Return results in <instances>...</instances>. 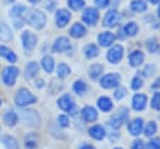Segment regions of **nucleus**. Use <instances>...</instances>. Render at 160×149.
I'll list each match as a JSON object with an SVG mask.
<instances>
[{
	"label": "nucleus",
	"instance_id": "79ce46f5",
	"mask_svg": "<svg viewBox=\"0 0 160 149\" xmlns=\"http://www.w3.org/2000/svg\"><path fill=\"white\" fill-rule=\"evenodd\" d=\"M58 121H59V125L60 126H62V128H66V126H69V118L66 116V115H59L58 116Z\"/></svg>",
	"mask_w": 160,
	"mask_h": 149
},
{
	"label": "nucleus",
	"instance_id": "f704fd0d",
	"mask_svg": "<svg viewBox=\"0 0 160 149\" xmlns=\"http://www.w3.org/2000/svg\"><path fill=\"white\" fill-rule=\"evenodd\" d=\"M124 30H125V34L126 35L132 36V35H135L138 33V25L135 23H128L126 26L124 28Z\"/></svg>",
	"mask_w": 160,
	"mask_h": 149
},
{
	"label": "nucleus",
	"instance_id": "f257e3e1",
	"mask_svg": "<svg viewBox=\"0 0 160 149\" xmlns=\"http://www.w3.org/2000/svg\"><path fill=\"white\" fill-rule=\"evenodd\" d=\"M25 20L35 29H42L45 26V23H46V16L42 11L38 10V9H30V10H26V14H25Z\"/></svg>",
	"mask_w": 160,
	"mask_h": 149
},
{
	"label": "nucleus",
	"instance_id": "37998d69",
	"mask_svg": "<svg viewBox=\"0 0 160 149\" xmlns=\"http://www.w3.org/2000/svg\"><path fill=\"white\" fill-rule=\"evenodd\" d=\"M148 149H160V139L156 138V139L150 140L148 144Z\"/></svg>",
	"mask_w": 160,
	"mask_h": 149
},
{
	"label": "nucleus",
	"instance_id": "4be33fe9",
	"mask_svg": "<svg viewBox=\"0 0 160 149\" xmlns=\"http://www.w3.org/2000/svg\"><path fill=\"white\" fill-rule=\"evenodd\" d=\"M142 61H144V54L141 51H139V50L132 51L130 54V56H129V63H130L131 66H138Z\"/></svg>",
	"mask_w": 160,
	"mask_h": 149
},
{
	"label": "nucleus",
	"instance_id": "864d4df0",
	"mask_svg": "<svg viewBox=\"0 0 160 149\" xmlns=\"http://www.w3.org/2000/svg\"><path fill=\"white\" fill-rule=\"evenodd\" d=\"M115 149H122V148H115Z\"/></svg>",
	"mask_w": 160,
	"mask_h": 149
},
{
	"label": "nucleus",
	"instance_id": "c85d7f7f",
	"mask_svg": "<svg viewBox=\"0 0 160 149\" xmlns=\"http://www.w3.org/2000/svg\"><path fill=\"white\" fill-rule=\"evenodd\" d=\"M2 143L4 145L8 148V149H18L19 148V144H18V140L11 136V135H5L2 138Z\"/></svg>",
	"mask_w": 160,
	"mask_h": 149
},
{
	"label": "nucleus",
	"instance_id": "09e8293b",
	"mask_svg": "<svg viewBox=\"0 0 160 149\" xmlns=\"http://www.w3.org/2000/svg\"><path fill=\"white\" fill-rule=\"evenodd\" d=\"M80 149H96V148H94V146L90 145V144H82V145L80 146Z\"/></svg>",
	"mask_w": 160,
	"mask_h": 149
},
{
	"label": "nucleus",
	"instance_id": "72a5a7b5",
	"mask_svg": "<svg viewBox=\"0 0 160 149\" xmlns=\"http://www.w3.org/2000/svg\"><path fill=\"white\" fill-rule=\"evenodd\" d=\"M146 48H148L149 51H151V53H158V51L160 50V45H159V43L156 41V39H150V40H148Z\"/></svg>",
	"mask_w": 160,
	"mask_h": 149
},
{
	"label": "nucleus",
	"instance_id": "9b49d317",
	"mask_svg": "<svg viewBox=\"0 0 160 149\" xmlns=\"http://www.w3.org/2000/svg\"><path fill=\"white\" fill-rule=\"evenodd\" d=\"M68 49H70V41L68 38L65 36H61V38H58L54 43V46H52V50L56 51V53H62V51H66Z\"/></svg>",
	"mask_w": 160,
	"mask_h": 149
},
{
	"label": "nucleus",
	"instance_id": "7c9ffc66",
	"mask_svg": "<svg viewBox=\"0 0 160 149\" xmlns=\"http://www.w3.org/2000/svg\"><path fill=\"white\" fill-rule=\"evenodd\" d=\"M130 6L136 13H141V11H145L146 10V3H144L142 0H132Z\"/></svg>",
	"mask_w": 160,
	"mask_h": 149
},
{
	"label": "nucleus",
	"instance_id": "6e6552de",
	"mask_svg": "<svg viewBox=\"0 0 160 149\" xmlns=\"http://www.w3.org/2000/svg\"><path fill=\"white\" fill-rule=\"evenodd\" d=\"M122 54H124V49H122V46H121V45H115V46H112V48L108 51V54H106V59H108L110 63L116 64L118 61L121 60Z\"/></svg>",
	"mask_w": 160,
	"mask_h": 149
},
{
	"label": "nucleus",
	"instance_id": "3c124183",
	"mask_svg": "<svg viewBox=\"0 0 160 149\" xmlns=\"http://www.w3.org/2000/svg\"><path fill=\"white\" fill-rule=\"evenodd\" d=\"M150 3H152V4H156V3H159V0H149Z\"/></svg>",
	"mask_w": 160,
	"mask_h": 149
},
{
	"label": "nucleus",
	"instance_id": "ea45409f",
	"mask_svg": "<svg viewBox=\"0 0 160 149\" xmlns=\"http://www.w3.org/2000/svg\"><path fill=\"white\" fill-rule=\"evenodd\" d=\"M25 148L26 149H35L36 148V140L30 138V136H26V139H25Z\"/></svg>",
	"mask_w": 160,
	"mask_h": 149
},
{
	"label": "nucleus",
	"instance_id": "9d476101",
	"mask_svg": "<svg viewBox=\"0 0 160 149\" xmlns=\"http://www.w3.org/2000/svg\"><path fill=\"white\" fill-rule=\"evenodd\" d=\"M99 19V13L96 9L94 8H88L84 14H82V20L88 24V25H94Z\"/></svg>",
	"mask_w": 160,
	"mask_h": 149
},
{
	"label": "nucleus",
	"instance_id": "49530a36",
	"mask_svg": "<svg viewBox=\"0 0 160 149\" xmlns=\"http://www.w3.org/2000/svg\"><path fill=\"white\" fill-rule=\"evenodd\" d=\"M95 4L98 8H105L109 5V0H95Z\"/></svg>",
	"mask_w": 160,
	"mask_h": 149
},
{
	"label": "nucleus",
	"instance_id": "e433bc0d",
	"mask_svg": "<svg viewBox=\"0 0 160 149\" xmlns=\"http://www.w3.org/2000/svg\"><path fill=\"white\" fill-rule=\"evenodd\" d=\"M68 5L72 10H79L81 8H84L85 3H84V0H68Z\"/></svg>",
	"mask_w": 160,
	"mask_h": 149
},
{
	"label": "nucleus",
	"instance_id": "20e7f679",
	"mask_svg": "<svg viewBox=\"0 0 160 149\" xmlns=\"http://www.w3.org/2000/svg\"><path fill=\"white\" fill-rule=\"evenodd\" d=\"M129 118V110L126 108H120L110 119V125L114 128V129H118L120 128L124 123H126Z\"/></svg>",
	"mask_w": 160,
	"mask_h": 149
},
{
	"label": "nucleus",
	"instance_id": "4c0bfd02",
	"mask_svg": "<svg viewBox=\"0 0 160 149\" xmlns=\"http://www.w3.org/2000/svg\"><path fill=\"white\" fill-rule=\"evenodd\" d=\"M151 106L156 110H160V93H155L151 99Z\"/></svg>",
	"mask_w": 160,
	"mask_h": 149
},
{
	"label": "nucleus",
	"instance_id": "603ef678",
	"mask_svg": "<svg viewBox=\"0 0 160 149\" xmlns=\"http://www.w3.org/2000/svg\"><path fill=\"white\" fill-rule=\"evenodd\" d=\"M158 15L160 16V6H159V9H158Z\"/></svg>",
	"mask_w": 160,
	"mask_h": 149
},
{
	"label": "nucleus",
	"instance_id": "f3484780",
	"mask_svg": "<svg viewBox=\"0 0 160 149\" xmlns=\"http://www.w3.org/2000/svg\"><path fill=\"white\" fill-rule=\"evenodd\" d=\"M146 106V96L144 94H136L132 98V108L135 110H142Z\"/></svg>",
	"mask_w": 160,
	"mask_h": 149
},
{
	"label": "nucleus",
	"instance_id": "39448f33",
	"mask_svg": "<svg viewBox=\"0 0 160 149\" xmlns=\"http://www.w3.org/2000/svg\"><path fill=\"white\" fill-rule=\"evenodd\" d=\"M18 75H19V69L16 66H6L1 73V78H2L4 84L9 85V86H12L15 84Z\"/></svg>",
	"mask_w": 160,
	"mask_h": 149
},
{
	"label": "nucleus",
	"instance_id": "c756f323",
	"mask_svg": "<svg viewBox=\"0 0 160 149\" xmlns=\"http://www.w3.org/2000/svg\"><path fill=\"white\" fill-rule=\"evenodd\" d=\"M101 73H102V65H100V64H94V65H91L90 69H89V75H90V78L94 79V80H96V79L100 76Z\"/></svg>",
	"mask_w": 160,
	"mask_h": 149
},
{
	"label": "nucleus",
	"instance_id": "8fccbe9b",
	"mask_svg": "<svg viewBox=\"0 0 160 149\" xmlns=\"http://www.w3.org/2000/svg\"><path fill=\"white\" fill-rule=\"evenodd\" d=\"M158 86H160V79H158L155 81V84H152V88H158Z\"/></svg>",
	"mask_w": 160,
	"mask_h": 149
},
{
	"label": "nucleus",
	"instance_id": "473e14b6",
	"mask_svg": "<svg viewBox=\"0 0 160 149\" xmlns=\"http://www.w3.org/2000/svg\"><path fill=\"white\" fill-rule=\"evenodd\" d=\"M72 89L76 94H84L85 90H86V84L82 80H76L72 85Z\"/></svg>",
	"mask_w": 160,
	"mask_h": 149
},
{
	"label": "nucleus",
	"instance_id": "dca6fc26",
	"mask_svg": "<svg viewBox=\"0 0 160 149\" xmlns=\"http://www.w3.org/2000/svg\"><path fill=\"white\" fill-rule=\"evenodd\" d=\"M142 123H144V120H142L141 118L134 119V120H132L131 123H129V125H128L129 131H130L132 135H139V134L141 133V130H142Z\"/></svg>",
	"mask_w": 160,
	"mask_h": 149
},
{
	"label": "nucleus",
	"instance_id": "4468645a",
	"mask_svg": "<svg viewBox=\"0 0 160 149\" xmlns=\"http://www.w3.org/2000/svg\"><path fill=\"white\" fill-rule=\"evenodd\" d=\"M114 40H115V35L110 31H104L98 36V41L101 46H109L114 43Z\"/></svg>",
	"mask_w": 160,
	"mask_h": 149
},
{
	"label": "nucleus",
	"instance_id": "cd10ccee",
	"mask_svg": "<svg viewBox=\"0 0 160 149\" xmlns=\"http://www.w3.org/2000/svg\"><path fill=\"white\" fill-rule=\"evenodd\" d=\"M84 54H85V56H86L88 59H92V58H95V56L99 54V49H98L96 45H94V44H89V45L85 46V49H84Z\"/></svg>",
	"mask_w": 160,
	"mask_h": 149
},
{
	"label": "nucleus",
	"instance_id": "5fc2aeb1",
	"mask_svg": "<svg viewBox=\"0 0 160 149\" xmlns=\"http://www.w3.org/2000/svg\"><path fill=\"white\" fill-rule=\"evenodd\" d=\"M0 105H1V100H0Z\"/></svg>",
	"mask_w": 160,
	"mask_h": 149
},
{
	"label": "nucleus",
	"instance_id": "a19ab883",
	"mask_svg": "<svg viewBox=\"0 0 160 149\" xmlns=\"http://www.w3.org/2000/svg\"><path fill=\"white\" fill-rule=\"evenodd\" d=\"M115 99H118V100H120V99H122L125 95H126V89L125 88H122V86H119L118 89H116V91H115Z\"/></svg>",
	"mask_w": 160,
	"mask_h": 149
},
{
	"label": "nucleus",
	"instance_id": "7ed1b4c3",
	"mask_svg": "<svg viewBox=\"0 0 160 149\" xmlns=\"http://www.w3.org/2000/svg\"><path fill=\"white\" fill-rule=\"evenodd\" d=\"M20 119L22 120L24 124L30 125V126H35L40 123V116L35 110L31 109H25L22 111H20Z\"/></svg>",
	"mask_w": 160,
	"mask_h": 149
},
{
	"label": "nucleus",
	"instance_id": "aec40b11",
	"mask_svg": "<svg viewBox=\"0 0 160 149\" xmlns=\"http://www.w3.org/2000/svg\"><path fill=\"white\" fill-rule=\"evenodd\" d=\"M0 55H1L4 59H6L9 63H15V61H16V55H15V53H14L11 49H9L8 46L0 45Z\"/></svg>",
	"mask_w": 160,
	"mask_h": 149
},
{
	"label": "nucleus",
	"instance_id": "f03ea898",
	"mask_svg": "<svg viewBox=\"0 0 160 149\" xmlns=\"http://www.w3.org/2000/svg\"><path fill=\"white\" fill-rule=\"evenodd\" d=\"M36 101V96L29 91L26 88H20L18 91H16V95H15V104L20 108H24L26 105H30V104H34Z\"/></svg>",
	"mask_w": 160,
	"mask_h": 149
},
{
	"label": "nucleus",
	"instance_id": "c03bdc74",
	"mask_svg": "<svg viewBox=\"0 0 160 149\" xmlns=\"http://www.w3.org/2000/svg\"><path fill=\"white\" fill-rule=\"evenodd\" d=\"M144 148L145 146H144V143L141 140H135L131 145V149H144Z\"/></svg>",
	"mask_w": 160,
	"mask_h": 149
},
{
	"label": "nucleus",
	"instance_id": "bb28decb",
	"mask_svg": "<svg viewBox=\"0 0 160 149\" xmlns=\"http://www.w3.org/2000/svg\"><path fill=\"white\" fill-rule=\"evenodd\" d=\"M41 65L46 73H51L54 70V59L50 55H45L41 60Z\"/></svg>",
	"mask_w": 160,
	"mask_h": 149
},
{
	"label": "nucleus",
	"instance_id": "5701e85b",
	"mask_svg": "<svg viewBox=\"0 0 160 149\" xmlns=\"http://www.w3.org/2000/svg\"><path fill=\"white\" fill-rule=\"evenodd\" d=\"M86 34V29L84 28V25H81L80 23H76L71 26L70 29V35L72 38H82Z\"/></svg>",
	"mask_w": 160,
	"mask_h": 149
},
{
	"label": "nucleus",
	"instance_id": "0eeeda50",
	"mask_svg": "<svg viewBox=\"0 0 160 149\" xmlns=\"http://www.w3.org/2000/svg\"><path fill=\"white\" fill-rule=\"evenodd\" d=\"M21 41L24 49L26 51H31L36 45V36L30 31H24L21 35Z\"/></svg>",
	"mask_w": 160,
	"mask_h": 149
},
{
	"label": "nucleus",
	"instance_id": "a878e982",
	"mask_svg": "<svg viewBox=\"0 0 160 149\" xmlns=\"http://www.w3.org/2000/svg\"><path fill=\"white\" fill-rule=\"evenodd\" d=\"M98 106L102 110V111H110L112 109V103L109 98L106 96H101L98 99Z\"/></svg>",
	"mask_w": 160,
	"mask_h": 149
},
{
	"label": "nucleus",
	"instance_id": "58836bf2",
	"mask_svg": "<svg viewBox=\"0 0 160 149\" xmlns=\"http://www.w3.org/2000/svg\"><path fill=\"white\" fill-rule=\"evenodd\" d=\"M141 86H142V80H141L139 76H135V78L132 79V81H131V88H132L134 90H139Z\"/></svg>",
	"mask_w": 160,
	"mask_h": 149
},
{
	"label": "nucleus",
	"instance_id": "b1692460",
	"mask_svg": "<svg viewBox=\"0 0 160 149\" xmlns=\"http://www.w3.org/2000/svg\"><path fill=\"white\" fill-rule=\"evenodd\" d=\"M2 120H4V123H5L8 126H14V125L16 124V121H18V114H16L15 111H12V110H8V111L4 114Z\"/></svg>",
	"mask_w": 160,
	"mask_h": 149
},
{
	"label": "nucleus",
	"instance_id": "1a4fd4ad",
	"mask_svg": "<svg viewBox=\"0 0 160 149\" xmlns=\"http://www.w3.org/2000/svg\"><path fill=\"white\" fill-rule=\"evenodd\" d=\"M58 105H59V108H60L61 110L70 113V111H72V109H74V106H75V103H74V99H72L71 95L65 94V95H62V96L58 100Z\"/></svg>",
	"mask_w": 160,
	"mask_h": 149
},
{
	"label": "nucleus",
	"instance_id": "423d86ee",
	"mask_svg": "<svg viewBox=\"0 0 160 149\" xmlns=\"http://www.w3.org/2000/svg\"><path fill=\"white\" fill-rule=\"evenodd\" d=\"M119 81H120V75L115 74V73H110V74H106L105 76L101 78L100 85L102 88H105V89H111V88L118 86Z\"/></svg>",
	"mask_w": 160,
	"mask_h": 149
},
{
	"label": "nucleus",
	"instance_id": "6ab92c4d",
	"mask_svg": "<svg viewBox=\"0 0 160 149\" xmlns=\"http://www.w3.org/2000/svg\"><path fill=\"white\" fill-rule=\"evenodd\" d=\"M89 135L96 140H101L105 136V130L101 125H94L89 129Z\"/></svg>",
	"mask_w": 160,
	"mask_h": 149
},
{
	"label": "nucleus",
	"instance_id": "393cba45",
	"mask_svg": "<svg viewBox=\"0 0 160 149\" xmlns=\"http://www.w3.org/2000/svg\"><path fill=\"white\" fill-rule=\"evenodd\" d=\"M26 14V8L25 5L22 4H19V5H15L11 10H10V15L11 18L14 19H22V15Z\"/></svg>",
	"mask_w": 160,
	"mask_h": 149
},
{
	"label": "nucleus",
	"instance_id": "2f4dec72",
	"mask_svg": "<svg viewBox=\"0 0 160 149\" xmlns=\"http://www.w3.org/2000/svg\"><path fill=\"white\" fill-rule=\"evenodd\" d=\"M56 71H58V76H59V78H66V76L70 74V68H69L66 64L62 63V64H59Z\"/></svg>",
	"mask_w": 160,
	"mask_h": 149
},
{
	"label": "nucleus",
	"instance_id": "412c9836",
	"mask_svg": "<svg viewBox=\"0 0 160 149\" xmlns=\"http://www.w3.org/2000/svg\"><path fill=\"white\" fill-rule=\"evenodd\" d=\"M11 39H12V33H11L10 28L5 23L0 21V40L1 41H9Z\"/></svg>",
	"mask_w": 160,
	"mask_h": 149
},
{
	"label": "nucleus",
	"instance_id": "ddd939ff",
	"mask_svg": "<svg viewBox=\"0 0 160 149\" xmlns=\"http://www.w3.org/2000/svg\"><path fill=\"white\" fill-rule=\"evenodd\" d=\"M118 21H119V14H118V11H115V10H110V11L106 13L102 24H104V26L112 28V26H115V25L118 24Z\"/></svg>",
	"mask_w": 160,
	"mask_h": 149
},
{
	"label": "nucleus",
	"instance_id": "f8f14e48",
	"mask_svg": "<svg viewBox=\"0 0 160 149\" xmlns=\"http://www.w3.org/2000/svg\"><path fill=\"white\" fill-rule=\"evenodd\" d=\"M70 18H71V15H70V13L68 10H65V9L58 10L56 11V25L59 28H64L69 23Z\"/></svg>",
	"mask_w": 160,
	"mask_h": 149
},
{
	"label": "nucleus",
	"instance_id": "c9c22d12",
	"mask_svg": "<svg viewBox=\"0 0 160 149\" xmlns=\"http://www.w3.org/2000/svg\"><path fill=\"white\" fill-rule=\"evenodd\" d=\"M156 133V124L155 121H149L145 126V135L146 136H151Z\"/></svg>",
	"mask_w": 160,
	"mask_h": 149
},
{
	"label": "nucleus",
	"instance_id": "a211bd4d",
	"mask_svg": "<svg viewBox=\"0 0 160 149\" xmlns=\"http://www.w3.org/2000/svg\"><path fill=\"white\" fill-rule=\"evenodd\" d=\"M39 73V65L35 61H30L26 68H25V78L26 79H32L34 76H36Z\"/></svg>",
	"mask_w": 160,
	"mask_h": 149
},
{
	"label": "nucleus",
	"instance_id": "2eb2a0df",
	"mask_svg": "<svg viewBox=\"0 0 160 149\" xmlns=\"http://www.w3.org/2000/svg\"><path fill=\"white\" fill-rule=\"evenodd\" d=\"M81 115H82V119L85 121H95L96 118H98V111L92 108V106H85L82 110H81Z\"/></svg>",
	"mask_w": 160,
	"mask_h": 149
},
{
	"label": "nucleus",
	"instance_id": "a18cd8bd",
	"mask_svg": "<svg viewBox=\"0 0 160 149\" xmlns=\"http://www.w3.org/2000/svg\"><path fill=\"white\" fill-rule=\"evenodd\" d=\"M152 71H154V65H151V64H150V65H148V66L144 69V71H142V73H144V75L149 76V75H151V74H152Z\"/></svg>",
	"mask_w": 160,
	"mask_h": 149
},
{
	"label": "nucleus",
	"instance_id": "de8ad7c7",
	"mask_svg": "<svg viewBox=\"0 0 160 149\" xmlns=\"http://www.w3.org/2000/svg\"><path fill=\"white\" fill-rule=\"evenodd\" d=\"M36 88H42L44 86V80L42 79H39V80H36Z\"/></svg>",
	"mask_w": 160,
	"mask_h": 149
}]
</instances>
